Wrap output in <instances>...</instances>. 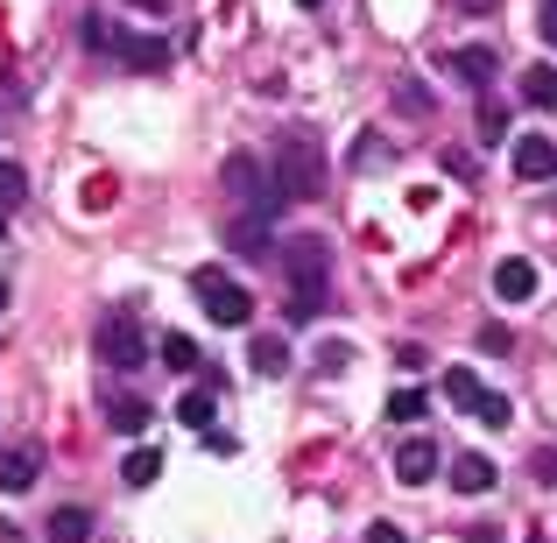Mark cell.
<instances>
[{
    "instance_id": "obj_5",
    "label": "cell",
    "mask_w": 557,
    "mask_h": 543,
    "mask_svg": "<svg viewBox=\"0 0 557 543\" xmlns=\"http://www.w3.org/2000/svg\"><path fill=\"white\" fill-rule=\"evenodd\" d=\"M219 190H226L233 205H255L261 190H269V170H261V156H247V149H233L226 163H219Z\"/></svg>"
},
{
    "instance_id": "obj_32",
    "label": "cell",
    "mask_w": 557,
    "mask_h": 543,
    "mask_svg": "<svg viewBox=\"0 0 557 543\" xmlns=\"http://www.w3.org/2000/svg\"><path fill=\"white\" fill-rule=\"evenodd\" d=\"M508 417H516V403H508V395H487V403H480V423H494V431H502Z\"/></svg>"
},
{
    "instance_id": "obj_25",
    "label": "cell",
    "mask_w": 557,
    "mask_h": 543,
    "mask_svg": "<svg viewBox=\"0 0 557 543\" xmlns=\"http://www.w3.org/2000/svg\"><path fill=\"white\" fill-rule=\"evenodd\" d=\"M78 36H85V50H113V42H121V28H113L107 14H85V28H78Z\"/></svg>"
},
{
    "instance_id": "obj_23",
    "label": "cell",
    "mask_w": 557,
    "mask_h": 543,
    "mask_svg": "<svg viewBox=\"0 0 557 543\" xmlns=\"http://www.w3.org/2000/svg\"><path fill=\"white\" fill-rule=\"evenodd\" d=\"M22 198H28V170L22 163H0V212H14Z\"/></svg>"
},
{
    "instance_id": "obj_12",
    "label": "cell",
    "mask_w": 557,
    "mask_h": 543,
    "mask_svg": "<svg viewBox=\"0 0 557 543\" xmlns=\"http://www.w3.org/2000/svg\"><path fill=\"white\" fill-rule=\"evenodd\" d=\"M36 452H28V445H14V452H0V494H28V488H36Z\"/></svg>"
},
{
    "instance_id": "obj_19",
    "label": "cell",
    "mask_w": 557,
    "mask_h": 543,
    "mask_svg": "<svg viewBox=\"0 0 557 543\" xmlns=\"http://www.w3.org/2000/svg\"><path fill=\"white\" fill-rule=\"evenodd\" d=\"M247 354H255V374H261V381H283V374H289V346H283V340H255Z\"/></svg>"
},
{
    "instance_id": "obj_27",
    "label": "cell",
    "mask_w": 557,
    "mask_h": 543,
    "mask_svg": "<svg viewBox=\"0 0 557 543\" xmlns=\"http://www.w3.org/2000/svg\"><path fill=\"white\" fill-rule=\"evenodd\" d=\"M113 198H121V184H113V177H85V212H107Z\"/></svg>"
},
{
    "instance_id": "obj_36",
    "label": "cell",
    "mask_w": 557,
    "mask_h": 543,
    "mask_svg": "<svg viewBox=\"0 0 557 543\" xmlns=\"http://www.w3.org/2000/svg\"><path fill=\"white\" fill-rule=\"evenodd\" d=\"M536 28H544V42L557 50V8H544V22H536Z\"/></svg>"
},
{
    "instance_id": "obj_6",
    "label": "cell",
    "mask_w": 557,
    "mask_h": 543,
    "mask_svg": "<svg viewBox=\"0 0 557 543\" xmlns=\"http://www.w3.org/2000/svg\"><path fill=\"white\" fill-rule=\"evenodd\" d=\"M508 163H516L522 184H550V177H557V141H550V135H516Z\"/></svg>"
},
{
    "instance_id": "obj_14",
    "label": "cell",
    "mask_w": 557,
    "mask_h": 543,
    "mask_svg": "<svg viewBox=\"0 0 557 543\" xmlns=\"http://www.w3.org/2000/svg\"><path fill=\"white\" fill-rule=\"evenodd\" d=\"M149 417H156V409L141 403V395H113V403H107V423L121 437H141V431H149Z\"/></svg>"
},
{
    "instance_id": "obj_1",
    "label": "cell",
    "mask_w": 557,
    "mask_h": 543,
    "mask_svg": "<svg viewBox=\"0 0 557 543\" xmlns=\"http://www.w3.org/2000/svg\"><path fill=\"white\" fill-rule=\"evenodd\" d=\"M269 177L289 190V205H311V198H325V141H318V127H283L275 135V163H269Z\"/></svg>"
},
{
    "instance_id": "obj_39",
    "label": "cell",
    "mask_w": 557,
    "mask_h": 543,
    "mask_svg": "<svg viewBox=\"0 0 557 543\" xmlns=\"http://www.w3.org/2000/svg\"><path fill=\"white\" fill-rule=\"evenodd\" d=\"M8 304H14V289H8V283H0V311H8Z\"/></svg>"
},
{
    "instance_id": "obj_8",
    "label": "cell",
    "mask_w": 557,
    "mask_h": 543,
    "mask_svg": "<svg viewBox=\"0 0 557 543\" xmlns=\"http://www.w3.org/2000/svg\"><path fill=\"white\" fill-rule=\"evenodd\" d=\"M437 71H459L473 92H487L494 85V71H502V57L487 50V42H473V50H451V57H437Z\"/></svg>"
},
{
    "instance_id": "obj_24",
    "label": "cell",
    "mask_w": 557,
    "mask_h": 543,
    "mask_svg": "<svg viewBox=\"0 0 557 543\" xmlns=\"http://www.w3.org/2000/svg\"><path fill=\"white\" fill-rule=\"evenodd\" d=\"M423 409H431V403H423L417 388H395V395H388V417H395V423H423Z\"/></svg>"
},
{
    "instance_id": "obj_11",
    "label": "cell",
    "mask_w": 557,
    "mask_h": 543,
    "mask_svg": "<svg viewBox=\"0 0 557 543\" xmlns=\"http://www.w3.org/2000/svg\"><path fill=\"white\" fill-rule=\"evenodd\" d=\"M226 247H233L240 261H261V255H269V219H261V212L233 219V226H226Z\"/></svg>"
},
{
    "instance_id": "obj_37",
    "label": "cell",
    "mask_w": 557,
    "mask_h": 543,
    "mask_svg": "<svg viewBox=\"0 0 557 543\" xmlns=\"http://www.w3.org/2000/svg\"><path fill=\"white\" fill-rule=\"evenodd\" d=\"M459 8H466V14H494V8H502V0H459Z\"/></svg>"
},
{
    "instance_id": "obj_3",
    "label": "cell",
    "mask_w": 557,
    "mask_h": 543,
    "mask_svg": "<svg viewBox=\"0 0 557 543\" xmlns=\"http://www.w3.org/2000/svg\"><path fill=\"white\" fill-rule=\"evenodd\" d=\"M92 346H99V360H107V367L135 374V367L156 354V346L141 340V304H121V311H107V318H99V340H92Z\"/></svg>"
},
{
    "instance_id": "obj_15",
    "label": "cell",
    "mask_w": 557,
    "mask_h": 543,
    "mask_svg": "<svg viewBox=\"0 0 557 543\" xmlns=\"http://www.w3.org/2000/svg\"><path fill=\"white\" fill-rule=\"evenodd\" d=\"M121 480H127V488H156V480H163V452H156V445H135L121 459Z\"/></svg>"
},
{
    "instance_id": "obj_22",
    "label": "cell",
    "mask_w": 557,
    "mask_h": 543,
    "mask_svg": "<svg viewBox=\"0 0 557 543\" xmlns=\"http://www.w3.org/2000/svg\"><path fill=\"white\" fill-rule=\"evenodd\" d=\"M212 403H219V395H212V388H190V395H184V403H177V417L190 423V431H212V417H219V409H212Z\"/></svg>"
},
{
    "instance_id": "obj_13",
    "label": "cell",
    "mask_w": 557,
    "mask_h": 543,
    "mask_svg": "<svg viewBox=\"0 0 557 543\" xmlns=\"http://www.w3.org/2000/svg\"><path fill=\"white\" fill-rule=\"evenodd\" d=\"M451 488L459 494H487L494 488V459L487 452H459V459H451Z\"/></svg>"
},
{
    "instance_id": "obj_41",
    "label": "cell",
    "mask_w": 557,
    "mask_h": 543,
    "mask_svg": "<svg viewBox=\"0 0 557 543\" xmlns=\"http://www.w3.org/2000/svg\"><path fill=\"white\" fill-rule=\"evenodd\" d=\"M0 240H8V219H0Z\"/></svg>"
},
{
    "instance_id": "obj_4",
    "label": "cell",
    "mask_w": 557,
    "mask_h": 543,
    "mask_svg": "<svg viewBox=\"0 0 557 543\" xmlns=\"http://www.w3.org/2000/svg\"><path fill=\"white\" fill-rule=\"evenodd\" d=\"M190 289H198L205 318H219V325H247V318H255V297H247L233 275H219V269H198V275H190Z\"/></svg>"
},
{
    "instance_id": "obj_35",
    "label": "cell",
    "mask_w": 557,
    "mask_h": 543,
    "mask_svg": "<svg viewBox=\"0 0 557 543\" xmlns=\"http://www.w3.org/2000/svg\"><path fill=\"white\" fill-rule=\"evenodd\" d=\"M360 543H409V536H403V530H395V522H374V530H368V536H360Z\"/></svg>"
},
{
    "instance_id": "obj_31",
    "label": "cell",
    "mask_w": 557,
    "mask_h": 543,
    "mask_svg": "<svg viewBox=\"0 0 557 543\" xmlns=\"http://www.w3.org/2000/svg\"><path fill=\"white\" fill-rule=\"evenodd\" d=\"M346 360H354V346H346V340H325V346H318V367H325V374H339Z\"/></svg>"
},
{
    "instance_id": "obj_21",
    "label": "cell",
    "mask_w": 557,
    "mask_h": 543,
    "mask_svg": "<svg viewBox=\"0 0 557 543\" xmlns=\"http://www.w3.org/2000/svg\"><path fill=\"white\" fill-rule=\"evenodd\" d=\"M156 354H163L170 374H198V346H190L184 332H163V346H156Z\"/></svg>"
},
{
    "instance_id": "obj_29",
    "label": "cell",
    "mask_w": 557,
    "mask_h": 543,
    "mask_svg": "<svg viewBox=\"0 0 557 543\" xmlns=\"http://www.w3.org/2000/svg\"><path fill=\"white\" fill-rule=\"evenodd\" d=\"M480 354H516V332L508 325H480Z\"/></svg>"
},
{
    "instance_id": "obj_9",
    "label": "cell",
    "mask_w": 557,
    "mask_h": 543,
    "mask_svg": "<svg viewBox=\"0 0 557 543\" xmlns=\"http://www.w3.org/2000/svg\"><path fill=\"white\" fill-rule=\"evenodd\" d=\"M494 297H502V304H530L536 297V261L508 255L502 269H494Z\"/></svg>"
},
{
    "instance_id": "obj_17",
    "label": "cell",
    "mask_w": 557,
    "mask_h": 543,
    "mask_svg": "<svg viewBox=\"0 0 557 543\" xmlns=\"http://www.w3.org/2000/svg\"><path fill=\"white\" fill-rule=\"evenodd\" d=\"M85 536H92V508L71 502V508H57V516H50V543H85Z\"/></svg>"
},
{
    "instance_id": "obj_42",
    "label": "cell",
    "mask_w": 557,
    "mask_h": 543,
    "mask_svg": "<svg viewBox=\"0 0 557 543\" xmlns=\"http://www.w3.org/2000/svg\"><path fill=\"white\" fill-rule=\"evenodd\" d=\"M544 8H557V0H544Z\"/></svg>"
},
{
    "instance_id": "obj_16",
    "label": "cell",
    "mask_w": 557,
    "mask_h": 543,
    "mask_svg": "<svg viewBox=\"0 0 557 543\" xmlns=\"http://www.w3.org/2000/svg\"><path fill=\"white\" fill-rule=\"evenodd\" d=\"M445 395H451L459 409H473V417H480V403H487V388H480L473 367H445Z\"/></svg>"
},
{
    "instance_id": "obj_18",
    "label": "cell",
    "mask_w": 557,
    "mask_h": 543,
    "mask_svg": "<svg viewBox=\"0 0 557 543\" xmlns=\"http://www.w3.org/2000/svg\"><path fill=\"white\" fill-rule=\"evenodd\" d=\"M346 163H354V170H388V163H395V141H388V135H374V127H368V135L354 141V156H346Z\"/></svg>"
},
{
    "instance_id": "obj_26",
    "label": "cell",
    "mask_w": 557,
    "mask_h": 543,
    "mask_svg": "<svg viewBox=\"0 0 557 543\" xmlns=\"http://www.w3.org/2000/svg\"><path fill=\"white\" fill-rule=\"evenodd\" d=\"M395 107L403 113H431V92H423L417 78H395Z\"/></svg>"
},
{
    "instance_id": "obj_28",
    "label": "cell",
    "mask_w": 557,
    "mask_h": 543,
    "mask_svg": "<svg viewBox=\"0 0 557 543\" xmlns=\"http://www.w3.org/2000/svg\"><path fill=\"white\" fill-rule=\"evenodd\" d=\"M502 135H508V107H494V99H487V107H480V141L494 149Z\"/></svg>"
},
{
    "instance_id": "obj_2",
    "label": "cell",
    "mask_w": 557,
    "mask_h": 543,
    "mask_svg": "<svg viewBox=\"0 0 557 543\" xmlns=\"http://www.w3.org/2000/svg\"><path fill=\"white\" fill-rule=\"evenodd\" d=\"M283 275H289V318H318L325 311V283H332V240H318V233H297V240H283Z\"/></svg>"
},
{
    "instance_id": "obj_38",
    "label": "cell",
    "mask_w": 557,
    "mask_h": 543,
    "mask_svg": "<svg viewBox=\"0 0 557 543\" xmlns=\"http://www.w3.org/2000/svg\"><path fill=\"white\" fill-rule=\"evenodd\" d=\"M127 8H149V14H170V0H127Z\"/></svg>"
},
{
    "instance_id": "obj_40",
    "label": "cell",
    "mask_w": 557,
    "mask_h": 543,
    "mask_svg": "<svg viewBox=\"0 0 557 543\" xmlns=\"http://www.w3.org/2000/svg\"><path fill=\"white\" fill-rule=\"evenodd\" d=\"M297 8H325V0H297Z\"/></svg>"
},
{
    "instance_id": "obj_20",
    "label": "cell",
    "mask_w": 557,
    "mask_h": 543,
    "mask_svg": "<svg viewBox=\"0 0 557 543\" xmlns=\"http://www.w3.org/2000/svg\"><path fill=\"white\" fill-rule=\"evenodd\" d=\"M522 99H530V107H557V71L550 64H530V71H522Z\"/></svg>"
},
{
    "instance_id": "obj_10",
    "label": "cell",
    "mask_w": 557,
    "mask_h": 543,
    "mask_svg": "<svg viewBox=\"0 0 557 543\" xmlns=\"http://www.w3.org/2000/svg\"><path fill=\"white\" fill-rule=\"evenodd\" d=\"M431 473H437V445L431 437H409V445L395 452V480H403V488H423Z\"/></svg>"
},
{
    "instance_id": "obj_30",
    "label": "cell",
    "mask_w": 557,
    "mask_h": 543,
    "mask_svg": "<svg viewBox=\"0 0 557 543\" xmlns=\"http://www.w3.org/2000/svg\"><path fill=\"white\" fill-rule=\"evenodd\" d=\"M530 473L544 480V488H557V445H536L530 452Z\"/></svg>"
},
{
    "instance_id": "obj_7",
    "label": "cell",
    "mask_w": 557,
    "mask_h": 543,
    "mask_svg": "<svg viewBox=\"0 0 557 543\" xmlns=\"http://www.w3.org/2000/svg\"><path fill=\"white\" fill-rule=\"evenodd\" d=\"M113 57H121L127 71H141V78H156V71H170V42H163V36H127V28H121V42H113Z\"/></svg>"
},
{
    "instance_id": "obj_34",
    "label": "cell",
    "mask_w": 557,
    "mask_h": 543,
    "mask_svg": "<svg viewBox=\"0 0 557 543\" xmlns=\"http://www.w3.org/2000/svg\"><path fill=\"white\" fill-rule=\"evenodd\" d=\"M437 163H445L451 177H473V149H445V156H437Z\"/></svg>"
},
{
    "instance_id": "obj_33",
    "label": "cell",
    "mask_w": 557,
    "mask_h": 543,
    "mask_svg": "<svg viewBox=\"0 0 557 543\" xmlns=\"http://www.w3.org/2000/svg\"><path fill=\"white\" fill-rule=\"evenodd\" d=\"M395 360L417 374V367H431V346H423V340H403V346H395Z\"/></svg>"
}]
</instances>
